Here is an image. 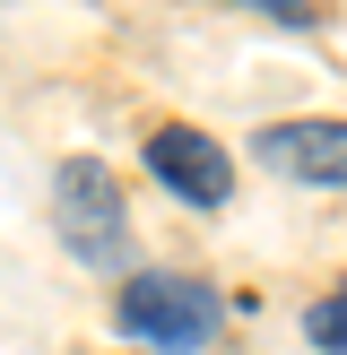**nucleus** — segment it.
I'll return each mask as SVG.
<instances>
[{"label": "nucleus", "mask_w": 347, "mask_h": 355, "mask_svg": "<svg viewBox=\"0 0 347 355\" xmlns=\"http://www.w3.org/2000/svg\"><path fill=\"white\" fill-rule=\"evenodd\" d=\"M243 9H260V17H278V26H304V17H312V0H243Z\"/></svg>", "instance_id": "423d86ee"}, {"label": "nucleus", "mask_w": 347, "mask_h": 355, "mask_svg": "<svg viewBox=\"0 0 347 355\" xmlns=\"http://www.w3.org/2000/svg\"><path fill=\"white\" fill-rule=\"evenodd\" d=\"M217 286L208 277H165V269H148V277H130L121 286V304H113V321L130 329L139 347H165V355H200L208 338H217Z\"/></svg>", "instance_id": "f257e3e1"}, {"label": "nucleus", "mask_w": 347, "mask_h": 355, "mask_svg": "<svg viewBox=\"0 0 347 355\" xmlns=\"http://www.w3.org/2000/svg\"><path fill=\"white\" fill-rule=\"evenodd\" d=\"M148 173L174 200H191V208H226V191H235V156L208 130H191V121H165V130L148 139Z\"/></svg>", "instance_id": "7ed1b4c3"}, {"label": "nucleus", "mask_w": 347, "mask_h": 355, "mask_svg": "<svg viewBox=\"0 0 347 355\" xmlns=\"http://www.w3.org/2000/svg\"><path fill=\"white\" fill-rule=\"evenodd\" d=\"M52 225H61V243L87 269H113L121 260V243H130V225H121V182L96 156H69V165L52 173Z\"/></svg>", "instance_id": "f03ea898"}, {"label": "nucleus", "mask_w": 347, "mask_h": 355, "mask_svg": "<svg viewBox=\"0 0 347 355\" xmlns=\"http://www.w3.org/2000/svg\"><path fill=\"white\" fill-rule=\"evenodd\" d=\"M260 165H278L287 182H312V191H347V121H269Z\"/></svg>", "instance_id": "20e7f679"}, {"label": "nucleus", "mask_w": 347, "mask_h": 355, "mask_svg": "<svg viewBox=\"0 0 347 355\" xmlns=\"http://www.w3.org/2000/svg\"><path fill=\"white\" fill-rule=\"evenodd\" d=\"M304 338L321 347V355H347V286H330L321 304L304 312Z\"/></svg>", "instance_id": "39448f33"}]
</instances>
